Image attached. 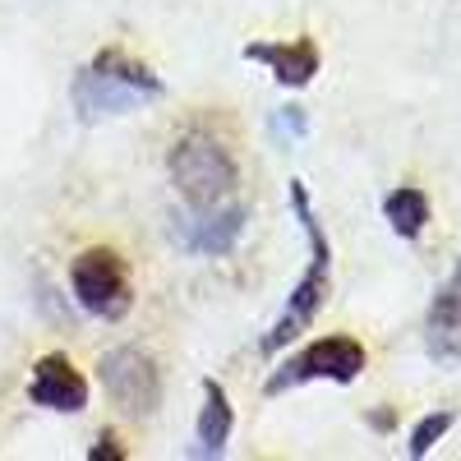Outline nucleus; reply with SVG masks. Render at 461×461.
I'll use <instances>...</instances> for the list:
<instances>
[{"mask_svg":"<svg viewBox=\"0 0 461 461\" xmlns=\"http://www.w3.org/2000/svg\"><path fill=\"white\" fill-rule=\"evenodd\" d=\"M286 194H291V212H295V221H300V230H304V240H310V267H304V277L295 282V291H291V300H286V310L277 314V323L258 337V351H263V356H277L282 346H291L304 328L319 319V310H323L328 295H332V245H328V230H323V221H319V212H314L310 185L291 180Z\"/></svg>","mask_w":461,"mask_h":461,"instance_id":"1","label":"nucleus"},{"mask_svg":"<svg viewBox=\"0 0 461 461\" xmlns=\"http://www.w3.org/2000/svg\"><path fill=\"white\" fill-rule=\"evenodd\" d=\"M69 97H74V115H79L84 125H97V121L130 115L143 102L162 97V79L143 60H134L130 51L106 47V51H97L79 74H74Z\"/></svg>","mask_w":461,"mask_h":461,"instance_id":"2","label":"nucleus"},{"mask_svg":"<svg viewBox=\"0 0 461 461\" xmlns=\"http://www.w3.org/2000/svg\"><path fill=\"white\" fill-rule=\"evenodd\" d=\"M167 176L176 185V194L185 199V208H217L236 194L240 185V162L230 143L208 130V125H194L185 130L171 152H167Z\"/></svg>","mask_w":461,"mask_h":461,"instance_id":"3","label":"nucleus"},{"mask_svg":"<svg viewBox=\"0 0 461 461\" xmlns=\"http://www.w3.org/2000/svg\"><path fill=\"white\" fill-rule=\"evenodd\" d=\"M369 369V351H365V341L356 337H319L310 346H300V351L291 360H282L273 369V378H267V397H277V393H291V388H304V383H356L360 374Z\"/></svg>","mask_w":461,"mask_h":461,"instance_id":"4","label":"nucleus"},{"mask_svg":"<svg viewBox=\"0 0 461 461\" xmlns=\"http://www.w3.org/2000/svg\"><path fill=\"white\" fill-rule=\"evenodd\" d=\"M69 291L102 323H121L130 314V304H134L130 267H125L121 254L106 249V245H93V249H84L79 258L69 263Z\"/></svg>","mask_w":461,"mask_h":461,"instance_id":"5","label":"nucleus"},{"mask_svg":"<svg viewBox=\"0 0 461 461\" xmlns=\"http://www.w3.org/2000/svg\"><path fill=\"white\" fill-rule=\"evenodd\" d=\"M245 221H249V208L245 203H217V208H180L171 212V240L176 249L185 254H199V258H221L240 245L245 236Z\"/></svg>","mask_w":461,"mask_h":461,"instance_id":"6","label":"nucleus"},{"mask_svg":"<svg viewBox=\"0 0 461 461\" xmlns=\"http://www.w3.org/2000/svg\"><path fill=\"white\" fill-rule=\"evenodd\" d=\"M97 378H102L106 397L125 415H148L162 402V374L139 346H115V351H106L97 360Z\"/></svg>","mask_w":461,"mask_h":461,"instance_id":"7","label":"nucleus"},{"mask_svg":"<svg viewBox=\"0 0 461 461\" xmlns=\"http://www.w3.org/2000/svg\"><path fill=\"white\" fill-rule=\"evenodd\" d=\"M28 402L42 411H56V415H79L88 406V378L69 365V356L51 351L28 374Z\"/></svg>","mask_w":461,"mask_h":461,"instance_id":"8","label":"nucleus"},{"mask_svg":"<svg viewBox=\"0 0 461 461\" xmlns=\"http://www.w3.org/2000/svg\"><path fill=\"white\" fill-rule=\"evenodd\" d=\"M425 351L443 369L461 365V263L447 273V282L434 291L429 319H425Z\"/></svg>","mask_w":461,"mask_h":461,"instance_id":"9","label":"nucleus"},{"mask_svg":"<svg viewBox=\"0 0 461 461\" xmlns=\"http://www.w3.org/2000/svg\"><path fill=\"white\" fill-rule=\"evenodd\" d=\"M245 60L267 65V74L282 88H304V84H314L323 51L314 37H291V42H245Z\"/></svg>","mask_w":461,"mask_h":461,"instance_id":"10","label":"nucleus"},{"mask_svg":"<svg viewBox=\"0 0 461 461\" xmlns=\"http://www.w3.org/2000/svg\"><path fill=\"white\" fill-rule=\"evenodd\" d=\"M230 434H236V406H230V397H226V388L217 378H203V411H199V429H194V438H199L194 452L199 456H221Z\"/></svg>","mask_w":461,"mask_h":461,"instance_id":"11","label":"nucleus"},{"mask_svg":"<svg viewBox=\"0 0 461 461\" xmlns=\"http://www.w3.org/2000/svg\"><path fill=\"white\" fill-rule=\"evenodd\" d=\"M383 217H388L393 236L420 240V236H425V226H429V194H425V189H415V185H397L393 194L383 199Z\"/></svg>","mask_w":461,"mask_h":461,"instance_id":"12","label":"nucleus"},{"mask_svg":"<svg viewBox=\"0 0 461 461\" xmlns=\"http://www.w3.org/2000/svg\"><path fill=\"white\" fill-rule=\"evenodd\" d=\"M456 425V411H429L420 425L411 429V443H406V456L420 461V456H429L438 447V438H447V429Z\"/></svg>","mask_w":461,"mask_h":461,"instance_id":"13","label":"nucleus"},{"mask_svg":"<svg viewBox=\"0 0 461 461\" xmlns=\"http://www.w3.org/2000/svg\"><path fill=\"white\" fill-rule=\"evenodd\" d=\"M88 461H125V447H121V438H115V434L106 429V434H102V438L88 447Z\"/></svg>","mask_w":461,"mask_h":461,"instance_id":"14","label":"nucleus"},{"mask_svg":"<svg viewBox=\"0 0 461 461\" xmlns=\"http://www.w3.org/2000/svg\"><path fill=\"white\" fill-rule=\"evenodd\" d=\"M277 130L282 134H304V111L300 106H282L277 111Z\"/></svg>","mask_w":461,"mask_h":461,"instance_id":"15","label":"nucleus"},{"mask_svg":"<svg viewBox=\"0 0 461 461\" xmlns=\"http://www.w3.org/2000/svg\"><path fill=\"white\" fill-rule=\"evenodd\" d=\"M369 425H374L378 434H388V429L397 425V415H393V411H374V415H369Z\"/></svg>","mask_w":461,"mask_h":461,"instance_id":"16","label":"nucleus"}]
</instances>
